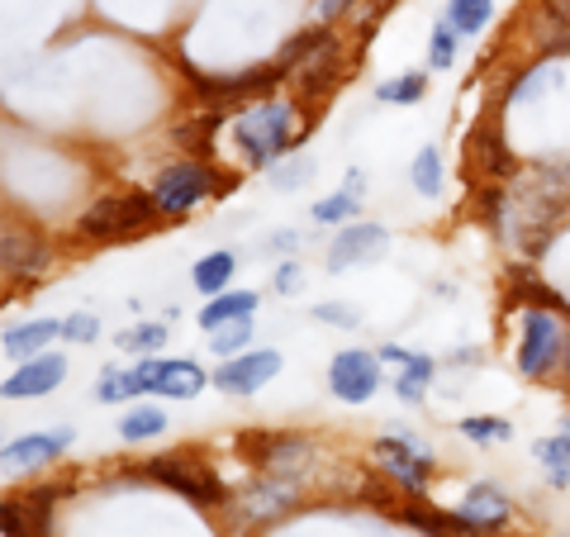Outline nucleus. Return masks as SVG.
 <instances>
[{"instance_id":"f257e3e1","label":"nucleus","mask_w":570,"mask_h":537,"mask_svg":"<svg viewBox=\"0 0 570 537\" xmlns=\"http://www.w3.org/2000/svg\"><path fill=\"white\" fill-rule=\"evenodd\" d=\"M570 205V163H532L513 172V186L504 191L494 219L504 224V238L519 243L523 253H542L551 224Z\"/></svg>"},{"instance_id":"f03ea898","label":"nucleus","mask_w":570,"mask_h":537,"mask_svg":"<svg viewBox=\"0 0 570 537\" xmlns=\"http://www.w3.org/2000/svg\"><path fill=\"white\" fill-rule=\"evenodd\" d=\"M295 105L291 100H276L266 96L257 105H247V110L234 119V134H238V148L247 157V167H272L276 157L291 148V143H299V124H295Z\"/></svg>"},{"instance_id":"7ed1b4c3","label":"nucleus","mask_w":570,"mask_h":537,"mask_svg":"<svg viewBox=\"0 0 570 537\" xmlns=\"http://www.w3.org/2000/svg\"><path fill=\"white\" fill-rule=\"evenodd\" d=\"M157 214V201L153 191H119V195H100V201L81 214V234L86 238H129L138 228H148Z\"/></svg>"},{"instance_id":"20e7f679","label":"nucleus","mask_w":570,"mask_h":537,"mask_svg":"<svg viewBox=\"0 0 570 537\" xmlns=\"http://www.w3.org/2000/svg\"><path fill=\"white\" fill-rule=\"evenodd\" d=\"M234 182H219L214 167H205L200 157H186V163H171L163 167V176L153 182V201H157V214H186L200 201H209L214 191H228Z\"/></svg>"},{"instance_id":"39448f33","label":"nucleus","mask_w":570,"mask_h":537,"mask_svg":"<svg viewBox=\"0 0 570 537\" xmlns=\"http://www.w3.org/2000/svg\"><path fill=\"white\" fill-rule=\"evenodd\" d=\"M148 471L157 486H167L176 490L181 499H190V505H224L228 490H224V480L209 471V461H195L190 452H171V457H153Z\"/></svg>"},{"instance_id":"423d86ee","label":"nucleus","mask_w":570,"mask_h":537,"mask_svg":"<svg viewBox=\"0 0 570 537\" xmlns=\"http://www.w3.org/2000/svg\"><path fill=\"white\" fill-rule=\"evenodd\" d=\"M238 452L253 461V467H262L266 476H299L309 471L314 461V442L309 438H295V433H243L238 438Z\"/></svg>"},{"instance_id":"0eeeda50","label":"nucleus","mask_w":570,"mask_h":537,"mask_svg":"<svg viewBox=\"0 0 570 537\" xmlns=\"http://www.w3.org/2000/svg\"><path fill=\"white\" fill-rule=\"evenodd\" d=\"M343 81V43L333 39V29L324 33V43H318L305 62L291 71V86H295V100L299 105H324L333 96V86Z\"/></svg>"},{"instance_id":"6e6552de","label":"nucleus","mask_w":570,"mask_h":537,"mask_svg":"<svg viewBox=\"0 0 570 537\" xmlns=\"http://www.w3.org/2000/svg\"><path fill=\"white\" fill-rule=\"evenodd\" d=\"M281 81H291V71L281 62H266V67H253V71H234V77H195V96H205L209 105H228V100H266L276 91Z\"/></svg>"},{"instance_id":"1a4fd4ad","label":"nucleus","mask_w":570,"mask_h":537,"mask_svg":"<svg viewBox=\"0 0 570 537\" xmlns=\"http://www.w3.org/2000/svg\"><path fill=\"white\" fill-rule=\"evenodd\" d=\"M328 390L343 404H366L381 390V352H366V348L337 352L328 367Z\"/></svg>"},{"instance_id":"9d476101","label":"nucleus","mask_w":570,"mask_h":537,"mask_svg":"<svg viewBox=\"0 0 570 537\" xmlns=\"http://www.w3.org/2000/svg\"><path fill=\"white\" fill-rule=\"evenodd\" d=\"M561 352H566V333L557 324V314L528 310L523 314V343H519V371L523 375H547L561 362Z\"/></svg>"},{"instance_id":"9b49d317","label":"nucleus","mask_w":570,"mask_h":537,"mask_svg":"<svg viewBox=\"0 0 570 537\" xmlns=\"http://www.w3.org/2000/svg\"><path fill=\"white\" fill-rule=\"evenodd\" d=\"M371 457H376V461H381V471L395 480L400 490H409V495H419V490L428 486V476H433V452H428V447H419L409 433H400V438H381Z\"/></svg>"},{"instance_id":"f8f14e48","label":"nucleus","mask_w":570,"mask_h":537,"mask_svg":"<svg viewBox=\"0 0 570 537\" xmlns=\"http://www.w3.org/2000/svg\"><path fill=\"white\" fill-rule=\"evenodd\" d=\"M281 371V352L272 348H247L238 357H224V367L214 371V385L224 396H257V390Z\"/></svg>"},{"instance_id":"ddd939ff","label":"nucleus","mask_w":570,"mask_h":537,"mask_svg":"<svg viewBox=\"0 0 570 537\" xmlns=\"http://www.w3.org/2000/svg\"><path fill=\"white\" fill-rule=\"evenodd\" d=\"M138 385L153 390V396H167V400H195L200 390L209 385V375L195 367V362H181V357H171V362H157V357H148V362H138Z\"/></svg>"},{"instance_id":"4468645a","label":"nucleus","mask_w":570,"mask_h":537,"mask_svg":"<svg viewBox=\"0 0 570 537\" xmlns=\"http://www.w3.org/2000/svg\"><path fill=\"white\" fill-rule=\"evenodd\" d=\"M390 247V234L381 224H347L343 234L328 243V272H352V266L381 262Z\"/></svg>"},{"instance_id":"2eb2a0df","label":"nucleus","mask_w":570,"mask_h":537,"mask_svg":"<svg viewBox=\"0 0 570 537\" xmlns=\"http://www.w3.org/2000/svg\"><path fill=\"white\" fill-rule=\"evenodd\" d=\"M295 505V480L291 476H262L238 495V518L243 524H266V518H281Z\"/></svg>"},{"instance_id":"dca6fc26","label":"nucleus","mask_w":570,"mask_h":537,"mask_svg":"<svg viewBox=\"0 0 570 537\" xmlns=\"http://www.w3.org/2000/svg\"><path fill=\"white\" fill-rule=\"evenodd\" d=\"M509 514H513V505H509V495L499 490V486H490V480H480V486H471L466 490V499L456 505V518L466 524L471 533H499L509 524Z\"/></svg>"},{"instance_id":"f3484780","label":"nucleus","mask_w":570,"mask_h":537,"mask_svg":"<svg viewBox=\"0 0 570 537\" xmlns=\"http://www.w3.org/2000/svg\"><path fill=\"white\" fill-rule=\"evenodd\" d=\"M62 375H67V362L58 352L29 357V362L6 381V400H39V396H48L52 385H62Z\"/></svg>"},{"instance_id":"a211bd4d","label":"nucleus","mask_w":570,"mask_h":537,"mask_svg":"<svg viewBox=\"0 0 570 537\" xmlns=\"http://www.w3.org/2000/svg\"><path fill=\"white\" fill-rule=\"evenodd\" d=\"M0 262H6V276H33L48 262V247L33 228L6 224V234H0Z\"/></svg>"},{"instance_id":"6ab92c4d","label":"nucleus","mask_w":570,"mask_h":537,"mask_svg":"<svg viewBox=\"0 0 570 537\" xmlns=\"http://www.w3.org/2000/svg\"><path fill=\"white\" fill-rule=\"evenodd\" d=\"M71 447V428H58V433H29L20 442L6 447V467L24 471V467H43V461H58Z\"/></svg>"},{"instance_id":"aec40b11","label":"nucleus","mask_w":570,"mask_h":537,"mask_svg":"<svg viewBox=\"0 0 570 537\" xmlns=\"http://www.w3.org/2000/svg\"><path fill=\"white\" fill-rule=\"evenodd\" d=\"M471 167H480L485 176H513V157L504 148V138H499V124L494 119H485L471 134Z\"/></svg>"},{"instance_id":"412c9836","label":"nucleus","mask_w":570,"mask_h":537,"mask_svg":"<svg viewBox=\"0 0 570 537\" xmlns=\"http://www.w3.org/2000/svg\"><path fill=\"white\" fill-rule=\"evenodd\" d=\"M532 39L551 52H570V0H542L532 14Z\"/></svg>"},{"instance_id":"4be33fe9","label":"nucleus","mask_w":570,"mask_h":537,"mask_svg":"<svg viewBox=\"0 0 570 537\" xmlns=\"http://www.w3.org/2000/svg\"><path fill=\"white\" fill-rule=\"evenodd\" d=\"M257 310V291H224V295H209V304L200 310V329H224V324H238V319H253Z\"/></svg>"},{"instance_id":"5701e85b","label":"nucleus","mask_w":570,"mask_h":537,"mask_svg":"<svg viewBox=\"0 0 570 537\" xmlns=\"http://www.w3.org/2000/svg\"><path fill=\"white\" fill-rule=\"evenodd\" d=\"M52 338H62L58 319H33V324H20L6 333V357H33L39 348H48Z\"/></svg>"},{"instance_id":"b1692460","label":"nucleus","mask_w":570,"mask_h":537,"mask_svg":"<svg viewBox=\"0 0 570 537\" xmlns=\"http://www.w3.org/2000/svg\"><path fill=\"white\" fill-rule=\"evenodd\" d=\"M224 129V115L219 110H209V115H190L186 124H176V143H181L186 153H209L214 148V134Z\"/></svg>"},{"instance_id":"393cba45","label":"nucleus","mask_w":570,"mask_h":537,"mask_svg":"<svg viewBox=\"0 0 570 537\" xmlns=\"http://www.w3.org/2000/svg\"><path fill=\"white\" fill-rule=\"evenodd\" d=\"M167 433V414L157 404H142V409H129L119 419V438L124 442H148V438H163Z\"/></svg>"},{"instance_id":"a878e982","label":"nucleus","mask_w":570,"mask_h":537,"mask_svg":"<svg viewBox=\"0 0 570 537\" xmlns=\"http://www.w3.org/2000/svg\"><path fill=\"white\" fill-rule=\"evenodd\" d=\"M234 253H209L195 262V291H205V295H224L228 291V281H234Z\"/></svg>"},{"instance_id":"bb28decb","label":"nucleus","mask_w":570,"mask_h":537,"mask_svg":"<svg viewBox=\"0 0 570 537\" xmlns=\"http://www.w3.org/2000/svg\"><path fill=\"white\" fill-rule=\"evenodd\" d=\"M490 20H494V0H448V25L466 33V39H475Z\"/></svg>"},{"instance_id":"cd10ccee","label":"nucleus","mask_w":570,"mask_h":537,"mask_svg":"<svg viewBox=\"0 0 570 537\" xmlns=\"http://www.w3.org/2000/svg\"><path fill=\"white\" fill-rule=\"evenodd\" d=\"M532 457L547 467V476L557 480V486H570V438H542L538 447H532Z\"/></svg>"},{"instance_id":"c85d7f7f","label":"nucleus","mask_w":570,"mask_h":537,"mask_svg":"<svg viewBox=\"0 0 570 537\" xmlns=\"http://www.w3.org/2000/svg\"><path fill=\"white\" fill-rule=\"evenodd\" d=\"M356 214H362V191H352V186H343L337 195H328V201L314 205L318 224H347V219H356Z\"/></svg>"},{"instance_id":"c756f323","label":"nucleus","mask_w":570,"mask_h":537,"mask_svg":"<svg viewBox=\"0 0 570 537\" xmlns=\"http://www.w3.org/2000/svg\"><path fill=\"white\" fill-rule=\"evenodd\" d=\"M428 381H433V357H419V352H414V362L400 367L395 396L409 400V404H419V400H423V390H428Z\"/></svg>"},{"instance_id":"7c9ffc66","label":"nucleus","mask_w":570,"mask_h":537,"mask_svg":"<svg viewBox=\"0 0 570 537\" xmlns=\"http://www.w3.org/2000/svg\"><path fill=\"white\" fill-rule=\"evenodd\" d=\"M134 396H142L138 371H105L100 385H96V400L100 404H119V400H134Z\"/></svg>"},{"instance_id":"2f4dec72","label":"nucleus","mask_w":570,"mask_h":537,"mask_svg":"<svg viewBox=\"0 0 570 537\" xmlns=\"http://www.w3.org/2000/svg\"><path fill=\"white\" fill-rule=\"evenodd\" d=\"M414 186H419V195H433L438 201V191H442V153H438V143H428V148L414 157Z\"/></svg>"},{"instance_id":"473e14b6","label":"nucleus","mask_w":570,"mask_h":537,"mask_svg":"<svg viewBox=\"0 0 570 537\" xmlns=\"http://www.w3.org/2000/svg\"><path fill=\"white\" fill-rule=\"evenodd\" d=\"M461 433H466L471 442H509L513 438V423L499 419V414H471L466 423H461Z\"/></svg>"},{"instance_id":"72a5a7b5","label":"nucleus","mask_w":570,"mask_h":537,"mask_svg":"<svg viewBox=\"0 0 570 537\" xmlns=\"http://www.w3.org/2000/svg\"><path fill=\"white\" fill-rule=\"evenodd\" d=\"M247 348H253V319H238V324L214 329V352L219 357H238Z\"/></svg>"},{"instance_id":"f704fd0d","label":"nucleus","mask_w":570,"mask_h":537,"mask_svg":"<svg viewBox=\"0 0 570 537\" xmlns=\"http://www.w3.org/2000/svg\"><path fill=\"white\" fill-rule=\"evenodd\" d=\"M423 91H428V81H423V71H404V77H395V81H385L381 86V100H395V105H419L423 100Z\"/></svg>"},{"instance_id":"c9c22d12","label":"nucleus","mask_w":570,"mask_h":537,"mask_svg":"<svg viewBox=\"0 0 570 537\" xmlns=\"http://www.w3.org/2000/svg\"><path fill=\"white\" fill-rule=\"evenodd\" d=\"M119 348L124 352H157V348H167V329L163 324H138L129 333H119Z\"/></svg>"},{"instance_id":"e433bc0d","label":"nucleus","mask_w":570,"mask_h":537,"mask_svg":"<svg viewBox=\"0 0 570 537\" xmlns=\"http://www.w3.org/2000/svg\"><path fill=\"white\" fill-rule=\"evenodd\" d=\"M428 62H433L438 71H448V67L456 62V29H452L448 20L433 29V48H428Z\"/></svg>"},{"instance_id":"4c0bfd02","label":"nucleus","mask_w":570,"mask_h":537,"mask_svg":"<svg viewBox=\"0 0 570 537\" xmlns=\"http://www.w3.org/2000/svg\"><path fill=\"white\" fill-rule=\"evenodd\" d=\"M52 499H58V490H33L29 499H24V509H29V518H33V528H39V537H48L52 533Z\"/></svg>"},{"instance_id":"58836bf2","label":"nucleus","mask_w":570,"mask_h":537,"mask_svg":"<svg viewBox=\"0 0 570 537\" xmlns=\"http://www.w3.org/2000/svg\"><path fill=\"white\" fill-rule=\"evenodd\" d=\"M0 524H6V537H39V528H33V518H29V509H24V499L20 505H10L0 509Z\"/></svg>"},{"instance_id":"ea45409f","label":"nucleus","mask_w":570,"mask_h":537,"mask_svg":"<svg viewBox=\"0 0 570 537\" xmlns=\"http://www.w3.org/2000/svg\"><path fill=\"white\" fill-rule=\"evenodd\" d=\"M96 333H100L96 314H71V319H62V338H67V343H96Z\"/></svg>"},{"instance_id":"a19ab883","label":"nucleus","mask_w":570,"mask_h":537,"mask_svg":"<svg viewBox=\"0 0 570 537\" xmlns=\"http://www.w3.org/2000/svg\"><path fill=\"white\" fill-rule=\"evenodd\" d=\"M314 319H318V324H337V329H356V324H362V319H356L347 304H318Z\"/></svg>"},{"instance_id":"79ce46f5","label":"nucleus","mask_w":570,"mask_h":537,"mask_svg":"<svg viewBox=\"0 0 570 537\" xmlns=\"http://www.w3.org/2000/svg\"><path fill=\"white\" fill-rule=\"evenodd\" d=\"M305 176H309V163H305V157H295L291 167H272V182H276V186H299Z\"/></svg>"},{"instance_id":"37998d69","label":"nucleus","mask_w":570,"mask_h":537,"mask_svg":"<svg viewBox=\"0 0 570 537\" xmlns=\"http://www.w3.org/2000/svg\"><path fill=\"white\" fill-rule=\"evenodd\" d=\"M299 285H305V276H299V266H295V262H285L281 272H276V291H281V295H295Z\"/></svg>"},{"instance_id":"c03bdc74","label":"nucleus","mask_w":570,"mask_h":537,"mask_svg":"<svg viewBox=\"0 0 570 537\" xmlns=\"http://www.w3.org/2000/svg\"><path fill=\"white\" fill-rule=\"evenodd\" d=\"M381 362H390V367H409V362H414V352H404V348H381Z\"/></svg>"},{"instance_id":"a18cd8bd","label":"nucleus","mask_w":570,"mask_h":537,"mask_svg":"<svg viewBox=\"0 0 570 537\" xmlns=\"http://www.w3.org/2000/svg\"><path fill=\"white\" fill-rule=\"evenodd\" d=\"M561 362H566V375H570V338H566V352H561Z\"/></svg>"},{"instance_id":"49530a36","label":"nucleus","mask_w":570,"mask_h":537,"mask_svg":"<svg viewBox=\"0 0 570 537\" xmlns=\"http://www.w3.org/2000/svg\"><path fill=\"white\" fill-rule=\"evenodd\" d=\"M566 438H570V423H566Z\"/></svg>"}]
</instances>
